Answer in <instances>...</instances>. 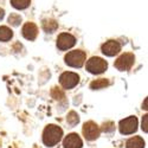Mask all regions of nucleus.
I'll use <instances>...</instances> for the list:
<instances>
[{
  "label": "nucleus",
  "instance_id": "nucleus-14",
  "mask_svg": "<svg viewBox=\"0 0 148 148\" xmlns=\"http://www.w3.org/2000/svg\"><path fill=\"white\" fill-rule=\"evenodd\" d=\"M109 85V81L107 78H100V79H96L94 82L90 83V88L92 90H97V89H102L106 88Z\"/></svg>",
  "mask_w": 148,
  "mask_h": 148
},
{
  "label": "nucleus",
  "instance_id": "nucleus-22",
  "mask_svg": "<svg viewBox=\"0 0 148 148\" xmlns=\"http://www.w3.org/2000/svg\"><path fill=\"white\" fill-rule=\"evenodd\" d=\"M4 16H5V11H4L3 8H0V20L4 18Z\"/></svg>",
  "mask_w": 148,
  "mask_h": 148
},
{
  "label": "nucleus",
  "instance_id": "nucleus-11",
  "mask_svg": "<svg viewBox=\"0 0 148 148\" xmlns=\"http://www.w3.org/2000/svg\"><path fill=\"white\" fill-rule=\"evenodd\" d=\"M23 36L25 37L27 40H34L37 38V34H38V29L34 25L33 23H26L25 25L23 26Z\"/></svg>",
  "mask_w": 148,
  "mask_h": 148
},
{
  "label": "nucleus",
  "instance_id": "nucleus-2",
  "mask_svg": "<svg viewBox=\"0 0 148 148\" xmlns=\"http://www.w3.org/2000/svg\"><path fill=\"white\" fill-rule=\"evenodd\" d=\"M108 68V63L100 57H91L88 62H87V70L90 73H94V75H100V73H103Z\"/></svg>",
  "mask_w": 148,
  "mask_h": 148
},
{
  "label": "nucleus",
  "instance_id": "nucleus-15",
  "mask_svg": "<svg viewBox=\"0 0 148 148\" xmlns=\"http://www.w3.org/2000/svg\"><path fill=\"white\" fill-rule=\"evenodd\" d=\"M13 37V32H12L7 26H0V40L7 42Z\"/></svg>",
  "mask_w": 148,
  "mask_h": 148
},
{
  "label": "nucleus",
  "instance_id": "nucleus-20",
  "mask_svg": "<svg viewBox=\"0 0 148 148\" xmlns=\"http://www.w3.org/2000/svg\"><path fill=\"white\" fill-rule=\"evenodd\" d=\"M102 130L106 132V133H112V132H114V130H115V123H113V122H106V123H103Z\"/></svg>",
  "mask_w": 148,
  "mask_h": 148
},
{
  "label": "nucleus",
  "instance_id": "nucleus-7",
  "mask_svg": "<svg viewBox=\"0 0 148 148\" xmlns=\"http://www.w3.org/2000/svg\"><path fill=\"white\" fill-rule=\"evenodd\" d=\"M76 44V38L70 33H60L57 38V47L59 50H69Z\"/></svg>",
  "mask_w": 148,
  "mask_h": 148
},
{
  "label": "nucleus",
  "instance_id": "nucleus-23",
  "mask_svg": "<svg viewBox=\"0 0 148 148\" xmlns=\"http://www.w3.org/2000/svg\"><path fill=\"white\" fill-rule=\"evenodd\" d=\"M142 109H145V110H147V109H148V107H147V98L145 100V103L142 104Z\"/></svg>",
  "mask_w": 148,
  "mask_h": 148
},
{
  "label": "nucleus",
  "instance_id": "nucleus-13",
  "mask_svg": "<svg viewBox=\"0 0 148 148\" xmlns=\"http://www.w3.org/2000/svg\"><path fill=\"white\" fill-rule=\"evenodd\" d=\"M43 29L45 32L52 33L53 31H56L58 29V23L53 19H44L43 20Z\"/></svg>",
  "mask_w": 148,
  "mask_h": 148
},
{
  "label": "nucleus",
  "instance_id": "nucleus-1",
  "mask_svg": "<svg viewBox=\"0 0 148 148\" xmlns=\"http://www.w3.org/2000/svg\"><path fill=\"white\" fill-rule=\"evenodd\" d=\"M63 136V130L58 126L49 125L43 132V142L47 147H52L58 143Z\"/></svg>",
  "mask_w": 148,
  "mask_h": 148
},
{
  "label": "nucleus",
  "instance_id": "nucleus-10",
  "mask_svg": "<svg viewBox=\"0 0 148 148\" xmlns=\"http://www.w3.org/2000/svg\"><path fill=\"white\" fill-rule=\"evenodd\" d=\"M63 146H64V148H82L83 142H82V139L79 138L78 134L71 133L64 139Z\"/></svg>",
  "mask_w": 148,
  "mask_h": 148
},
{
  "label": "nucleus",
  "instance_id": "nucleus-8",
  "mask_svg": "<svg viewBox=\"0 0 148 148\" xmlns=\"http://www.w3.org/2000/svg\"><path fill=\"white\" fill-rule=\"evenodd\" d=\"M134 60H135V57L133 53H123L116 59L115 66L121 71H126L132 68V65L134 64Z\"/></svg>",
  "mask_w": 148,
  "mask_h": 148
},
{
  "label": "nucleus",
  "instance_id": "nucleus-5",
  "mask_svg": "<svg viewBox=\"0 0 148 148\" xmlns=\"http://www.w3.org/2000/svg\"><path fill=\"white\" fill-rule=\"evenodd\" d=\"M79 82V76L75 72H64L59 77V83L64 89H72Z\"/></svg>",
  "mask_w": 148,
  "mask_h": 148
},
{
  "label": "nucleus",
  "instance_id": "nucleus-4",
  "mask_svg": "<svg viewBox=\"0 0 148 148\" xmlns=\"http://www.w3.org/2000/svg\"><path fill=\"white\" fill-rule=\"evenodd\" d=\"M119 129H120L121 134H125V135H129V134L135 133L138 129V119L135 116H129L125 120L120 121Z\"/></svg>",
  "mask_w": 148,
  "mask_h": 148
},
{
  "label": "nucleus",
  "instance_id": "nucleus-19",
  "mask_svg": "<svg viewBox=\"0 0 148 148\" xmlns=\"http://www.w3.org/2000/svg\"><path fill=\"white\" fill-rule=\"evenodd\" d=\"M51 95H52V97L55 98V100H57V101H64V98H65L64 92L62 91L60 89H58V88H53L52 91H51Z\"/></svg>",
  "mask_w": 148,
  "mask_h": 148
},
{
  "label": "nucleus",
  "instance_id": "nucleus-3",
  "mask_svg": "<svg viewBox=\"0 0 148 148\" xmlns=\"http://www.w3.org/2000/svg\"><path fill=\"white\" fill-rule=\"evenodd\" d=\"M85 62V53L81 50L70 51L65 56V63L72 68H81Z\"/></svg>",
  "mask_w": 148,
  "mask_h": 148
},
{
  "label": "nucleus",
  "instance_id": "nucleus-18",
  "mask_svg": "<svg viewBox=\"0 0 148 148\" xmlns=\"http://www.w3.org/2000/svg\"><path fill=\"white\" fill-rule=\"evenodd\" d=\"M8 23L11 24L12 26H18L19 24L21 23V17L17 13H12L10 17H8Z\"/></svg>",
  "mask_w": 148,
  "mask_h": 148
},
{
  "label": "nucleus",
  "instance_id": "nucleus-16",
  "mask_svg": "<svg viewBox=\"0 0 148 148\" xmlns=\"http://www.w3.org/2000/svg\"><path fill=\"white\" fill-rule=\"evenodd\" d=\"M31 0H11V4L17 10H25L29 7Z\"/></svg>",
  "mask_w": 148,
  "mask_h": 148
},
{
  "label": "nucleus",
  "instance_id": "nucleus-17",
  "mask_svg": "<svg viewBox=\"0 0 148 148\" xmlns=\"http://www.w3.org/2000/svg\"><path fill=\"white\" fill-rule=\"evenodd\" d=\"M66 121H68V123H69L70 126H76L77 123L79 122V117H78L77 113L70 112V113L68 114V116H66Z\"/></svg>",
  "mask_w": 148,
  "mask_h": 148
},
{
  "label": "nucleus",
  "instance_id": "nucleus-21",
  "mask_svg": "<svg viewBox=\"0 0 148 148\" xmlns=\"http://www.w3.org/2000/svg\"><path fill=\"white\" fill-rule=\"evenodd\" d=\"M142 130L145 133L148 132V115H145L142 119Z\"/></svg>",
  "mask_w": 148,
  "mask_h": 148
},
{
  "label": "nucleus",
  "instance_id": "nucleus-9",
  "mask_svg": "<svg viewBox=\"0 0 148 148\" xmlns=\"http://www.w3.org/2000/svg\"><path fill=\"white\" fill-rule=\"evenodd\" d=\"M120 51H121V45L116 40H109V42H107L106 44L102 45V52L106 56L113 57V56L117 55Z\"/></svg>",
  "mask_w": 148,
  "mask_h": 148
},
{
  "label": "nucleus",
  "instance_id": "nucleus-6",
  "mask_svg": "<svg viewBox=\"0 0 148 148\" xmlns=\"http://www.w3.org/2000/svg\"><path fill=\"white\" fill-rule=\"evenodd\" d=\"M100 133L101 129L98 127L95 122L89 121V122H85L84 126H83V135L84 138L89 140V141H94L96 140L98 136H100Z\"/></svg>",
  "mask_w": 148,
  "mask_h": 148
},
{
  "label": "nucleus",
  "instance_id": "nucleus-12",
  "mask_svg": "<svg viewBox=\"0 0 148 148\" xmlns=\"http://www.w3.org/2000/svg\"><path fill=\"white\" fill-rule=\"evenodd\" d=\"M126 148H145V141L140 136H134L127 141Z\"/></svg>",
  "mask_w": 148,
  "mask_h": 148
}]
</instances>
